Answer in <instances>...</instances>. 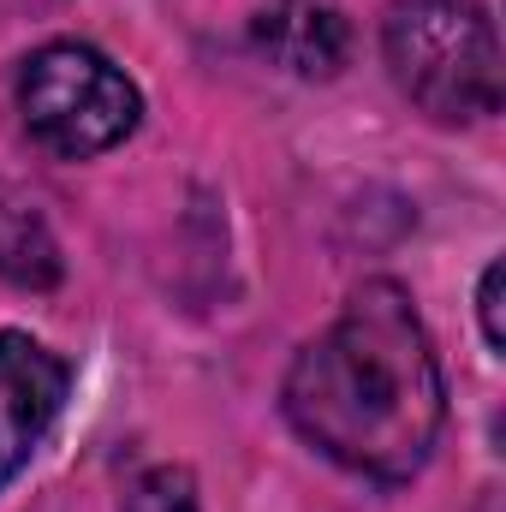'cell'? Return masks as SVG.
Returning a JSON list of instances; mask_svg holds the SVG:
<instances>
[{"label": "cell", "instance_id": "obj_1", "mask_svg": "<svg viewBox=\"0 0 506 512\" xmlns=\"http://www.w3.org/2000/svg\"><path fill=\"white\" fill-rule=\"evenodd\" d=\"M286 417L322 459L370 483H405L423 471L447 417V387L399 280H364L334 328L292 358Z\"/></svg>", "mask_w": 506, "mask_h": 512}, {"label": "cell", "instance_id": "obj_2", "mask_svg": "<svg viewBox=\"0 0 506 512\" xmlns=\"http://www.w3.org/2000/svg\"><path fill=\"white\" fill-rule=\"evenodd\" d=\"M393 84L447 126L501 108V36L477 0H399L381 24Z\"/></svg>", "mask_w": 506, "mask_h": 512}, {"label": "cell", "instance_id": "obj_3", "mask_svg": "<svg viewBox=\"0 0 506 512\" xmlns=\"http://www.w3.org/2000/svg\"><path fill=\"white\" fill-rule=\"evenodd\" d=\"M18 114H24V131L48 155L90 161L137 131L143 96L102 48L48 42L18 72Z\"/></svg>", "mask_w": 506, "mask_h": 512}, {"label": "cell", "instance_id": "obj_4", "mask_svg": "<svg viewBox=\"0 0 506 512\" xmlns=\"http://www.w3.org/2000/svg\"><path fill=\"white\" fill-rule=\"evenodd\" d=\"M72 370L30 334H0V489L30 465L66 405Z\"/></svg>", "mask_w": 506, "mask_h": 512}, {"label": "cell", "instance_id": "obj_5", "mask_svg": "<svg viewBox=\"0 0 506 512\" xmlns=\"http://www.w3.org/2000/svg\"><path fill=\"white\" fill-rule=\"evenodd\" d=\"M251 30L256 48L292 78H334L352 54V30L328 0H262Z\"/></svg>", "mask_w": 506, "mask_h": 512}, {"label": "cell", "instance_id": "obj_6", "mask_svg": "<svg viewBox=\"0 0 506 512\" xmlns=\"http://www.w3.org/2000/svg\"><path fill=\"white\" fill-rule=\"evenodd\" d=\"M0 280L30 286V292H48L60 280V245H54L48 221L6 179H0Z\"/></svg>", "mask_w": 506, "mask_h": 512}, {"label": "cell", "instance_id": "obj_7", "mask_svg": "<svg viewBox=\"0 0 506 512\" xmlns=\"http://www.w3.org/2000/svg\"><path fill=\"white\" fill-rule=\"evenodd\" d=\"M126 512H203L197 477L185 465H155L126 489Z\"/></svg>", "mask_w": 506, "mask_h": 512}, {"label": "cell", "instance_id": "obj_8", "mask_svg": "<svg viewBox=\"0 0 506 512\" xmlns=\"http://www.w3.org/2000/svg\"><path fill=\"white\" fill-rule=\"evenodd\" d=\"M501 280H506V268H501V262H489V268H483V292H477V310H483V334H489V346H495V352L506 346V322H501Z\"/></svg>", "mask_w": 506, "mask_h": 512}]
</instances>
